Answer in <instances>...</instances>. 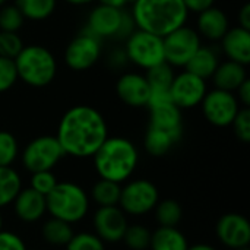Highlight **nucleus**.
Masks as SVG:
<instances>
[{
  "label": "nucleus",
  "mask_w": 250,
  "mask_h": 250,
  "mask_svg": "<svg viewBox=\"0 0 250 250\" xmlns=\"http://www.w3.org/2000/svg\"><path fill=\"white\" fill-rule=\"evenodd\" d=\"M56 138L64 155L89 158L108 138L107 122L91 105H73L62 116Z\"/></svg>",
  "instance_id": "f257e3e1"
},
{
  "label": "nucleus",
  "mask_w": 250,
  "mask_h": 250,
  "mask_svg": "<svg viewBox=\"0 0 250 250\" xmlns=\"http://www.w3.org/2000/svg\"><path fill=\"white\" fill-rule=\"evenodd\" d=\"M130 15L136 28L166 37L186 25L190 13L183 0H135Z\"/></svg>",
  "instance_id": "f03ea898"
},
{
  "label": "nucleus",
  "mask_w": 250,
  "mask_h": 250,
  "mask_svg": "<svg viewBox=\"0 0 250 250\" xmlns=\"http://www.w3.org/2000/svg\"><path fill=\"white\" fill-rule=\"evenodd\" d=\"M100 179L123 183L130 179L139 163L136 145L123 136H108L92 155Z\"/></svg>",
  "instance_id": "7ed1b4c3"
},
{
  "label": "nucleus",
  "mask_w": 250,
  "mask_h": 250,
  "mask_svg": "<svg viewBox=\"0 0 250 250\" xmlns=\"http://www.w3.org/2000/svg\"><path fill=\"white\" fill-rule=\"evenodd\" d=\"M13 60L18 72V79L28 86H48L57 75L56 56L44 45H23L21 53Z\"/></svg>",
  "instance_id": "20e7f679"
},
{
  "label": "nucleus",
  "mask_w": 250,
  "mask_h": 250,
  "mask_svg": "<svg viewBox=\"0 0 250 250\" xmlns=\"http://www.w3.org/2000/svg\"><path fill=\"white\" fill-rule=\"evenodd\" d=\"M47 212L69 224L83 220L89 209L88 193L73 182H59L45 196Z\"/></svg>",
  "instance_id": "39448f33"
},
{
  "label": "nucleus",
  "mask_w": 250,
  "mask_h": 250,
  "mask_svg": "<svg viewBox=\"0 0 250 250\" xmlns=\"http://www.w3.org/2000/svg\"><path fill=\"white\" fill-rule=\"evenodd\" d=\"M125 41L126 59L136 67L148 70L166 62L163 37L136 28Z\"/></svg>",
  "instance_id": "423d86ee"
},
{
  "label": "nucleus",
  "mask_w": 250,
  "mask_h": 250,
  "mask_svg": "<svg viewBox=\"0 0 250 250\" xmlns=\"http://www.w3.org/2000/svg\"><path fill=\"white\" fill-rule=\"evenodd\" d=\"M64 157V152L56 136L41 135L26 144L21 154L22 166L29 173L53 170Z\"/></svg>",
  "instance_id": "0eeeda50"
},
{
  "label": "nucleus",
  "mask_w": 250,
  "mask_h": 250,
  "mask_svg": "<svg viewBox=\"0 0 250 250\" xmlns=\"http://www.w3.org/2000/svg\"><path fill=\"white\" fill-rule=\"evenodd\" d=\"M164 59L171 67H185L196 50L202 45L198 31L188 23L163 37Z\"/></svg>",
  "instance_id": "6e6552de"
},
{
  "label": "nucleus",
  "mask_w": 250,
  "mask_h": 250,
  "mask_svg": "<svg viewBox=\"0 0 250 250\" xmlns=\"http://www.w3.org/2000/svg\"><path fill=\"white\" fill-rule=\"evenodd\" d=\"M160 201L157 186L146 179H136L127 182L120 192L119 207L129 215H145L151 212Z\"/></svg>",
  "instance_id": "1a4fd4ad"
},
{
  "label": "nucleus",
  "mask_w": 250,
  "mask_h": 250,
  "mask_svg": "<svg viewBox=\"0 0 250 250\" xmlns=\"http://www.w3.org/2000/svg\"><path fill=\"white\" fill-rule=\"evenodd\" d=\"M199 105L207 122L215 127L231 126L234 117L242 108L234 92L223 91L218 88L208 89Z\"/></svg>",
  "instance_id": "9d476101"
},
{
  "label": "nucleus",
  "mask_w": 250,
  "mask_h": 250,
  "mask_svg": "<svg viewBox=\"0 0 250 250\" xmlns=\"http://www.w3.org/2000/svg\"><path fill=\"white\" fill-rule=\"evenodd\" d=\"M101 50V40L83 29L66 45L64 63L70 70L75 72L88 70L100 60Z\"/></svg>",
  "instance_id": "9b49d317"
},
{
  "label": "nucleus",
  "mask_w": 250,
  "mask_h": 250,
  "mask_svg": "<svg viewBox=\"0 0 250 250\" xmlns=\"http://www.w3.org/2000/svg\"><path fill=\"white\" fill-rule=\"evenodd\" d=\"M207 91H208V83L205 79L188 70H182L173 78L170 86V97L171 101L180 110H189L198 107L202 103Z\"/></svg>",
  "instance_id": "f8f14e48"
},
{
  "label": "nucleus",
  "mask_w": 250,
  "mask_h": 250,
  "mask_svg": "<svg viewBox=\"0 0 250 250\" xmlns=\"http://www.w3.org/2000/svg\"><path fill=\"white\" fill-rule=\"evenodd\" d=\"M92 226L94 234L104 243H119L123 240L129 224L120 207H98L92 217Z\"/></svg>",
  "instance_id": "ddd939ff"
},
{
  "label": "nucleus",
  "mask_w": 250,
  "mask_h": 250,
  "mask_svg": "<svg viewBox=\"0 0 250 250\" xmlns=\"http://www.w3.org/2000/svg\"><path fill=\"white\" fill-rule=\"evenodd\" d=\"M123 13L125 9H117L100 3L89 12L85 29L101 41L107 38L119 40Z\"/></svg>",
  "instance_id": "4468645a"
},
{
  "label": "nucleus",
  "mask_w": 250,
  "mask_h": 250,
  "mask_svg": "<svg viewBox=\"0 0 250 250\" xmlns=\"http://www.w3.org/2000/svg\"><path fill=\"white\" fill-rule=\"evenodd\" d=\"M220 242L230 249H242L250 243V224L248 218L237 212L223 215L215 227Z\"/></svg>",
  "instance_id": "2eb2a0df"
},
{
  "label": "nucleus",
  "mask_w": 250,
  "mask_h": 250,
  "mask_svg": "<svg viewBox=\"0 0 250 250\" xmlns=\"http://www.w3.org/2000/svg\"><path fill=\"white\" fill-rule=\"evenodd\" d=\"M116 94L126 105L139 108L148 104L151 88L144 73L126 72L116 82Z\"/></svg>",
  "instance_id": "dca6fc26"
},
{
  "label": "nucleus",
  "mask_w": 250,
  "mask_h": 250,
  "mask_svg": "<svg viewBox=\"0 0 250 250\" xmlns=\"http://www.w3.org/2000/svg\"><path fill=\"white\" fill-rule=\"evenodd\" d=\"M149 108V125L151 127L166 130L177 138L183 135V117L182 110L173 101H161L146 105Z\"/></svg>",
  "instance_id": "f3484780"
},
{
  "label": "nucleus",
  "mask_w": 250,
  "mask_h": 250,
  "mask_svg": "<svg viewBox=\"0 0 250 250\" xmlns=\"http://www.w3.org/2000/svg\"><path fill=\"white\" fill-rule=\"evenodd\" d=\"M195 29L198 31L201 38L217 42L230 29V19L221 7L211 6L198 13Z\"/></svg>",
  "instance_id": "a211bd4d"
},
{
  "label": "nucleus",
  "mask_w": 250,
  "mask_h": 250,
  "mask_svg": "<svg viewBox=\"0 0 250 250\" xmlns=\"http://www.w3.org/2000/svg\"><path fill=\"white\" fill-rule=\"evenodd\" d=\"M15 215L23 223H37L47 212L45 196L34 189H21L12 202Z\"/></svg>",
  "instance_id": "6ab92c4d"
},
{
  "label": "nucleus",
  "mask_w": 250,
  "mask_h": 250,
  "mask_svg": "<svg viewBox=\"0 0 250 250\" xmlns=\"http://www.w3.org/2000/svg\"><path fill=\"white\" fill-rule=\"evenodd\" d=\"M221 51L227 60L248 66L250 63V31L242 26H230L226 35L220 40Z\"/></svg>",
  "instance_id": "aec40b11"
},
{
  "label": "nucleus",
  "mask_w": 250,
  "mask_h": 250,
  "mask_svg": "<svg viewBox=\"0 0 250 250\" xmlns=\"http://www.w3.org/2000/svg\"><path fill=\"white\" fill-rule=\"evenodd\" d=\"M211 79L214 82V88L236 92V89L248 79V70L245 64L233 60H226L220 62Z\"/></svg>",
  "instance_id": "412c9836"
},
{
  "label": "nucleus",
  "mask_w": 250,
  "mask_h": 250,
  "mask_svg": "<svg viewBox=\"0 0 250 250\" xmlns=\"http://www.w3.org/2000/svg\"><path fill=\"white\" fill-rule=\"evenodd\" d=\"M220 64V54L215 48L209 45H201L196 53L192 56V59L185 66V70L208 81L214 75L215 69Z\"/></svg>",
  "instance_id": "4be33fe9"
},
{
  "label": "nucleus",
  "mask_w": 250,
  "mask_h": 250,
  "mask_svg": "<svg viewBox=\"0 0 250 250\" xmlns=\"http://www.w3.org/2000/svg\"><path fill=\"white\" fill-rule=\"evenodd\" d=\"M189 245L185 234L177 227H158L151 233V250H188Z\"/></svg>",
  "instance_id": "5701e85b"
},
{
  "label": "nucleus",
  "mask_w": 250,
  "mask_h": 250,
  "mask_svg": "<svg viewBox=\"0 0 250 250\" xmlns=\"http://www.w3.org/2000/svg\"><path fill=\"white\" fill-rule=\"evenodd\" d=\"M180 139L182 138H177L166 130L148 126V130H146L145 139H144V145L149 155L163 157V155L168 154L173 149V146L180 142Z\"/></svg>",
  "instance_id": "b1692460"
},
{
  "label": "nucleus",
  "mask_w": 250,
  "mask_h": 250,
  "mask_svg": "<svg viewBox=\"0 0 250 250\" xmlns=\"http://www.w3.org/2000/svg\"><path fill=\"white\" fill-rule=\"evenodd\" d=\"M25 19L40 22L48 19L57 6V0H15L13 3Z\"/></svg>",
  "instance_id": "393cba45"
},
{
  "label": "nucleus",
  "mask_w": 250,
  "mask_h": 250,
  "mask_svg": "<svg viewBox=\"0 0 250 250\" xmlns=\"http://www.w3.org/2000/svg\"><path fill=\"white\" fill-rule=\"evenodd\" d=\"M21 189L22 182L19 173L12 167H0V209L12 205Z\"/></svg>",
  "instance_id": "a878e982"
},
{
  "label": "nucleus",
  "mask_w": 250,
  "mask_h": 250,
  "mask_svg": "<svg viewBox=\"0 0 250 250\" xmlns=\"http://www.w3.org/2000/svg\"><path fill=\"white\" fill-rule=\"evenodd\" d=\"M41 231H42L44 240L53 246H66L75 234L72 224L57 220V218H53V217L44 223Z\"/></svg>",
  "instance_id": "bb28decb"
},
{
  "label": "nucleus",
  "mask_w": 250,
  "mask_h": 250,
  "mask_svg": "<svg viewBox=\"0 0 250 250\" xmlns=\"http://www.w3.org/2000/svg\"><path fill=\"white\" fill-rule=\"evenodd\" d=\"M122 186L120 183L100 179L91 189L92 201L98 207H119Z\"/></svg>",
  "instance_id": "cd10ccee"
},
{
  "label": "nucleus",
  "mask_w": 250,
  "mask_h": 250,
  "mask_svg": "<svg viewBox=\"0 0 250 250\" xmlns=\"http://www.w3.org/2000/svg\"><path fill=\"white\" fill-rule=\"evenodd\" d=\"M174 67L163 62L148 70H145V78L149 83L151 92H170V86L174 78Z\"/></svg>",
  "instance_id": "c85d7f7f"
},
{
  "label": "nucleus",
  "mask_w": 250,
  "mask_h": 250,
  "mask_svg": "<svg viewBox=\"0 0 250 250\" xmlns=\"http://www.w3.org/2000/svg\"><path fill=\"white\" fill-rule=\"evenodd\" d=\"M155 220L161 227H177L183 217L182 205L174 199L158 201L155 205Z\"/></svg>",
  "instance_id": "c756f323"
},
{
  "label": "nucleus",
  "mask_w": 250,
  "mask_h": 250,
  "mask_svg": "<svg viewBox=\"0 0 250 250\" xmlns=\"http://www.w3.org/2000/svg\"><path fill=\"white\" fill-rule=\"evenodd\" d=\"M123 242L130 250H145L149 248L151 242V231L142 224H132L127 226Z\"/></svg>",
  "instance_id": "7c9ffc66"
},
{
  "label": "nucleus",
  "mask_w": 250,
  "mask_h": 250,
  "mask_svg": "<svg viewBox=\"0 0 250 250\" xmlns=\"http://www.w3.org/2000/svg\"><path fill=\"white\" fill-rule=\"evenodd\" d=\"M19 155V144L13 133L0 130V167H12Z\"/></svg>",
  "instance_id": "2f4dec72"
},
{
  "label": "nucleus",
  "mask_w": 250,
  "mask_h": 250,
  "mask_svg": "<svg viewBox=\"0 0 250 250\" xmlns=\"http://www.w3.org/2000/svg\"><path fill=\"white\" fill-rule=\"evenodd\" d=\"M25 18L21 13V10L12 3L4 4L0 7V31L7 32H19V29L25 23Z\"/></svg>",
  "instance_id": "473e14b6"
},
{
  "label": "nucleus",
  "mask_w": 250,
  "mask_h": 250,
  "mask_svg": "<svg viewBox=\"0 0 250 250\" xmlns=\"http://www.w3.org/2000/svg\"><path fill=\"white\" fill-rule=\"evenodd\" d=\"M66 250H105V245L97 234L82 231L73 234L70 242L66 245Z\"/></svg>",
  "instance_id": "72a5a7b5"
},
{
  "label": "nucleus",
  "mask_w": 250,
  "mask_h": 250,
  "mask_svg": "<svg viewBox=\"0 0 250 250\" xmlns=\"http://www.w3.org/2000/svg\"><path fill=\"white\" fill-rule=\"evenodd\" d=\"M23 41L18 32L0 31V56L15 59L23 48Z\"/></svg>",
  "instance_id": "f704fd0d"
},
{
  "label": "nucleus",
  "mask_w": 250,
  "mask_h": 250,
  "mask_svg": "<svg viewBox=\"0 0 250 250\" xmlns=\"http://www.w3.org/2000/svg\"><path fill=\"white\" fill-rule=\"evenodd\" d=\"M18 81L15 60L0 56V94L12 89Z\"/></svg>",
  "instance_id": "c9c22d12"
},
{
  "label": "nucleus",
  "mask_w": 250,
  "mask_h": 250,
  "mask_svg": "<svg viewBox=\"0 0 250 250\" xmlns=\"http://www.w3.org/2000/svg\"><path fill=\"white\" fill-rule=\"evenodd\" d=\"M57 179L54 176V173L51 170H45V171H37V173H31V189H34L35 192L47 196L57 185Z\"/></svg>",
  "instance_id": "e433bc0d"
},
{
  "label": "nucleus",
  "mask_w": 250,
  "mask_h": 250,
  "mask_svg": "<svg viewBox=\"0 0 250 250\" xmlns=\"http://www.w3.org/2000/svg\"><path fill=\"white\" fill-rule=\"evenodd\" d=\"M233 130L234 135L237 136L239 141L248 144L250 141V110L249 107H242L234 117L233 123Z\"/></svg>",
  "instance_id": "4c0bfd02"
},
{
  "label": "nucleus",
  "mask_w": 250,
  "mask_h": 250,
  "mask_svg": "<svg viewBox=\"0 0 250 250\" xmlns=\"http://www.w3.org/2000/svg\"><path fill=\"white\" fill-rule=\"evenodd\" d=\"M0 250H28L23 240L12 233V231H6L1 230L0 231Z\"/></svg>",
  "instance_id": "58836bf2"
},
{
  "label": "nucleus",
  "mask_w": 250,
  "mask_h": 250,
  "mask_svg": "<svg viewBox=\"0 0 250 250\" xmlns=\"http://www.w3.org/2000/svg\"><path fill=\"white\" fill-rule=\"evenodd\" d=\"M189 13H201L205 9L215 6V0H183Z\"/></svg>",
  "instance_id": "ea45409f"
},
{
  "label": "nucleus",
  "mask_w": 250,
  "mask_h": 250,
  "mask_svg": "<svg viewBox=\"0 0 250 250\" xmlns=\"http://www.w3.org/2000/svg\"><path fill=\"white\" fill-rule=\"evenodd\" d=\"M236 97L240 103L242 107H249L250 105V79L248 78L237 89H236Z\"/></svg>",
  "instance_id": "a19ab883"
},
{
  "label": "nucleus",
  "mask_w": 250,
  "mask_h": 250,
  "mask_svg": "<svg viewBox=\"0 0 250 250\" xmlns=\"http://www.w3.org/2000/svg\"><path fill=\"white\" fill-rule=\"evenodd\" d=\"M237 22L239 26L249 29L250 31V4L245 3L240 9H239V15H237Z\"/></svg>",
  "instance_id": "79ce46f5"
},
{
  "label": "nucleus",
  "mask_w": 250,
  "mask_h": 250,
  "mask_svg": "<svg viewBox=\"0 0 250 250\" xmlns=\"http://www.w3.org/2000/svg\"><path fill=\"white\" fill-rule=\"evenodd\" d=\"M101 4H105V6H111V7H117V9H125L129 1L127 0H98Z\"/></svg>",
  "instance_id": "37998d69"
},
{
  "label": "nucleus",
  "mask_w": 250,
  "mask_h": 250,
  "mask_svg": "<svg viewBox=\"0 0 250 250\" xmlns=\"http://www.w3.org/2000/svg\"><path fill=\"white\" fill-rule=\"evenodd\" d=\"M188 250H217L214 246L211 245H205V243H198V245H193V246H189Z\"/></svg>",
  "instance_id": "c03bdc74"
},
{
  "label": "nucleus",
  "mask_w": 250,
  "mask_h": 250,
  "mask_svg": "<svg viewBox=\"0 0 250 250\" xmlns=\"http://www.w3.org/2000/svg\"><path fill=\"white\" fill-rule=\"evenodd\" d=\"M64 1L72 4V6H86V4H91L97 0H64Z\"/></svg>",
  "instance_id": "a18cd8bd"
},
{
  "label": "nucleus",
  "mask_w": 250,
  "mask_h": 250,
  "mask_svg": "<svg viewBox=\"0 0 250 250\" xmlns=\"http://www.w3.org/2000/svg\"><path fill=\"white\" fill-rule=\"evenodd\" d=\"M3 230V217H1V214H0V231Z\"/></svg>",
  "instance_id": "49530a36"
},
{
  "label": "nucleus",
  "mask_w": 250,
  "mask_h": 250,
  "mask_svg": "<svg viewBox=\"0 0 250 250\" xmlns=\"http://www.w3.org/2000/svg\"><path fill=\"white\" fill-rule=\"evenodd\" d=\"M6 3H7V0H0V7H1V6H4Z\"/></svg>",
  "instance_id": "de8ad7c7"
},
{
  "label": "nucleus",
  "mask_w": 250,
  "mask_h": 250,
  "mask_svg": "<svg viewBox=\"0 0 250 250\" xmlns=\"http://www.w3.org/2000/svg\"><path fill=\"white\" fill-rule=\"evenodd\" d=\"M237 250H249V246H246V248H242V249H237Z\"/></svg>",
  "instance_id": "09e8293b"
}]
</instances>
